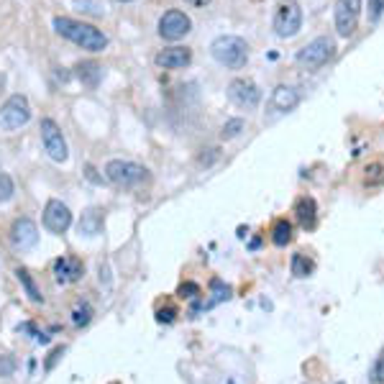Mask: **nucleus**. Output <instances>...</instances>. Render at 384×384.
<instances>
[{"label":"nucleus","mask_w":384,"mask_h":384,"mask_svg":"<svg viewBox=\"0 0 384 384\" xmlns=\"http://www.w3.org/2000/svg\"><path fill=\"white\" fill-rule=\"evenodd\" d=\"M54 31H57L59 36H64L67 42L77 44L80 49L103 51L108 46V36L103 34L101 28H95V26H90V24H82V21H75V18L57 16L54 18Z\"/></svg>","instance_id":"f257e3e1"},{"label":"nucleus","mask_w":384,"mask_h":384,"mask_svg":"<svg viewBox=\"0 0 384 384\" xmlns=\"http://www.w3.org/2000/svg\"><path fill=\"white\" fill-rule=\"evenodd\" d=\"M210 54L223 67L241 69L249 62V44L243 42L241 36H218L216 42L210 44Z\"/></svg>","instance_id":"f03ea898"},{"label":"nucleus","mask_w":384,"mask_h":384,"mask_svg":"<svg viewBox=\"0 0 384 384\" xmlns=\"http://www.w3.org/2000/svg\"><path fill=\"white\" fill-rule=\"evenodd\" d=\"M105 177L116 187H141L143 182H149V169L136 164V162H128V159H110L105 164Z\"/></svg>","instance_id":"7ed1b4c3"},{"label":"nucleus","mask_w":384,"mask_h":384,"mask_svg":"<svg viewBox=\"0 0 384 384\" xmlns=\"http://www.w3.org/2000/svg\"><path fill=\"white\" fill-rule=\"evenodd\" d=\"M335 54V42L331 36H317L310 44H305L297 51V64L302 69H320L323 64H328Z\"/></svg>","instance_id":"20e7f679"},{"label":"nucleus","mask_w":384,"mask_h":384,"mask_svg":"<svg viewBox=\"0 0 384 384\" xmlns=\"http://www.w3.org/2000/svg\"><path fill=\"white\" fill-rule=\"evenodd\" d=\"M302 28V8L297 0H279L274 10V34L279 39H293Z\"/></svg>","instance_id":"39448f33"},{"label":"nucleus","mask_w":384,"mask_h":384,"mask_svg":"<svg viewBox=\"0 0 384 384\" xmlns=\"http://www.w3.org/2000/svg\"><path fill=\"white\" fill-rule=\"evenodd\" d=\"M28 121H31V105L26 101V95H10L0 108V125L6 131H18Z\"/></svg>","instance_id":"423d86ee"},{"label":"nucleus","mask_w":384,"mask_h":384,"mask_svg":"<svg viewBox=\"0 0 384 384\" xmlns=\"http://www.w3.org/2000/svg\"><path fill=\"white\" fill-rule=\"evenodd\" d=\"M192 31V21L182 10H167L159 18V36L167 42H180Z\"/></svg>","instance_id":"0eeeda50"},{"label":"nucleus","mask_w":384,"mask_h":384,"mask_svg":"<svg viewBox=\"0 0 384 384\" xmlns=\"http://www.w3.org/2000/svg\"><path fill=\"white\" fill-rule=\"evenodd\" d=\"M359 16L361 0H335V31H338V36L349 39L359 26Z\"/></svg>","instance_id":"6e6552de"},{"label":"nucleus","mask_w":384,"mask_h":384,"mask_svg":"<svg viewBox=\"0 0 384 384\" xmlns=\"http://www.w3.org/2000/svg\"><path fill=\"white\" fill-rule=\"evenodd\" d=\"M42 141H44V149L49 151V157L54 159V162H67L69 149H67L64 136H62V128L57 125V121H51V118H44L42 121Z\"/></svg>","instance_id":"1a4fd4ad"},{"label":"nucleus","mask_w":384,"mask_h":384,"mask_svg":"<svg viewBox=\"0 0 384 384\" xmlns=\"http://www.w3.org/2000/svg\"><path fill=\"white\" fill-rule=\"evenodd\" d=\"M228 98L238 105V108H256L261 103V90L256 87V82H251V80H243V77H238V80H234V82L228 85Z\"/></svg>","instance_id":"9d476101"},{"label":"nucleus","mask_w":384,"mask_h":384,"mask_svg":"<svg viewBox=\"0 0 384 384\" xmlns=\"http://www.w3.org/2000/svg\"><path fill=\"white\" fill-rule=\"evenodd\" d=\"M44 226L51 234H64L69 226H72V213L62 200H49L46 208H44Z\"/></svg>","instance_id":"9b49d317"},{"label":"nucleus","mask_w":384,"mask_h":384,"mask_svg":"<svg viewBox=\"0 0 384 384\" xmlns=\"http://www.w3.org/2000/svg\"><path fill=\"white\" fill-rule=\"evenodd\" d=\"M10 241L16 243L18 249H31L39 241V228L31 218H18L13 228H10Z\"/></svg>","instance_id":"f8f14e48"},{"label":"nucleus","mask_w":384,"mask_h":384,"mask_svg":"<svg viewBox=\"0 0 384 384\" xmlns=\"http://www.w3.org/2000/svg\"><path fill=\"white\" fill-rule=\"evenodd\" d=\"M82 261L75 259V256H62V259L54 261V277H57L59 284H72L77 279H82Z\"/></svg>","instance_id":"ddd939ff"},{"label":"nucleus","mask_w":384,"mask_h":384,"mask_svg":"<svg viewBox=\"0 0 384 384\" xmlns=\"http://www.w3.org/2000/svg\"><path fill=\"white\" fill-rule=\"evenodd\" d=\"M272 108L279 110V113H290L300 105V92L293 85H277L274 92H272Z\"/></svg>","instance_id":"4468645a"},{"label":"nucleus","mask_w":384,"mask_h":384,"mask_svg":"<svg viewBox=\"0 0 384 384\" xmlns=\"http://www.w3.org/2000/svg\"><path fill=\"white\" fill-rule=\"evenodd\" d=\"M154 62L164 69H182L192 62V51L184 49V46H169V49L159 51Z\"/></svg>","instance_id":"2eb2a0df"},{"label":"nucleus","mask_w":384,"mask_h":384,"mask_svg":"<svg viewBox=\"0 0 384 384\" xmlns=\"http://www.w3.org/2000/svg\"><path fill=\"white\" fill-rule=\"evenodd\" d=\"M295 216H297V220H300V226L305 228V231H313L317 223V205L313 198H297V202H295Z\"/></svg>","instance_id":"dca6fc26"},{"label":"nucleus","mask_w":384,"mask_h":384,"mask_svg":"<svg viewBox=\"0 0 384 384\" xmlns=\"http://www.w3.org/2000/svg\"><path fill=\"white\" fill-rule=\"evenodd\" d=\"M80 234L82 236H98L103 231V210L90 208L87 213H82L80 218Z\"/></svg>","instance_id":"f3484780"},{"label":"nucleus","mask_w":384,"mask_h":384,"mask_svg":"<svg viewBox=\"0 0 384 384\" xmlns=\"http://www.w3.org/2000/svg\"><path fill=\"white\" fill-rule=\"evenodd\" d=\"M77 77H80V82L85 87H98L103 80V67L101 64H95V62H82V64H77Z\"/></svg>","instance_id":"a211bd4d"},{"label":"nucleus","mask_w":384,"mask_h":384,"mask_svg":"<svg viewBox=\"0 0 384 384\" xmlns=\"http://www.w3.org/2000/svg\"><path fill=\"white\" fill-rule=\"evenodd\" d=\"M290 241H293V223L287 218L274 220V226H272V243L274 246H287Z\"/></svg>","instance_id":"6ab92c4d"},{"label":"nucleus","mask_w":384,"mask_h":384,"mask_svg":"<svg viewBox=\"0 0 384 384\" xmlns=\"http://www.w3.org/2000/svg\"><path fill=\"white\" fill-rule=\"evenodd\" d=\"M210 290H213V297H210V300L202 305L205 310L216 308L218 302H223V300H228V297H231V287H228V284H223L220 279H213V282H210Z\"/></svg>","instance_id":"aec40b11"},{"label":"nucleus","mask_w":384,"mask_h":384,"mask_svg":"<svg viewBox=\"0 0 384 384\" xmlns=\"http://www.w3.org/2000/svg\"><path fill=\"white\" fill-rule=\"evenodd\" d=\"M16 274H18V282L24 284L26 295H28V297H31V300H34V302H42V300H44V295H42V290L36 287L34 279H31V274H28L26 269H18Z\"/></svg>","instance_id":"412c9836"},{"label":"nucleus","mask_w":384,"mask_h":384,"mask_svg":"<svg viewBox=\"0 0 384 384\" xmlns=\"http://www.w3.org/2000/svg\"><path fill=\"white\" fill-rule=\"evenodd\" d=\"M313 269H315L313 259H308L302 251L293 254V274L295 277H310V274H313Z\"/></svg>","instance_id":"4be33fe9"},{"label":"nucleus","mask_w":384,"mask_h":384,"mask_svg":"<svg viewBox=\"0 0 384 384\" xmlns=\"http://www.w3.org/2000/svg\"><path fill=\"white\" fill-rule=\"evenodd\" d=\"M243 128H246V123H243V118H231V121H226V125H223V131H220V136H223L226 141H231V139H236V136L241 134Z\"/></svg>","instance_id":"5701e85b"},{"label":"nucleus","mask_w":384,"mask_h":384,"mask_svg":"<svg viewBox=\"0 0 384 384\" xmlns=\"http://www.w3.org/2000/svg\"><path fill=\"white\" fill-rule=\"evenodd\" d=\"M369 382L384 384V349L379 351V356L374 359V367H372V372H369Z\"/></svg>","instance_id":"b1692460"},{"label":"nucleus","mask_w":384,"mask_h":384,"mask_svg":"<svg viewBox=\"0 0 384 384\" xmlns=\"http://www.w3.org/2000/svg\"><path fill=\"white\" fill-rule=\"evenodd\" d=\"M13 192H16V184L10 180L8 175H3L0 172V202H8L13 198Z\"/></svg>","instance_id":"393cba45"},{"label":"nucleus","mask_w":384,"mask_h":384,"mask_svg":"<svg viewBox=\"0 0 384 384\" xmlns=\"http://www.w3.org/2000/svg\"><path fill=\"white\" fill-rule=\"evenodd\" d=\"M364 182L367 184H384V164H369Z\"/></svg>","instance_id":"a878e982"},{"label":"nucleus","mask_w":384,"mask_h":384,"mask_svg":"<svg viewBox=\"0 0 384 384\" xmlns=\"http://www.w3.org/2000/svg\"><path fill=\"white\" fill-rule=\"evenodd\" d=\"M90 317H92V308H90V305H77L72 320H75L77 328H82V326H87V323H90Z\"/></svg>","instance_id":"bb28decb"},{"label":"nucleus","mask_w":384,"mask_h":384,"mask_svg":"<svg viewBox=\"0 0 384 384\" xmlns=\"http://www.w3.org/2000/svg\"><path fill=\"white\" fill-rule=\"evenodd\" d=\"M16 372V359L13 356H0V379H8Z\"/></svg>","instance_id":"cd10ccee"},{"label":"nucleus","mask_w":384,"mask_h":384,"mask_svg":"<svg viewBox=\"0 0 384 384\" xmlns=\"http://www.w3.org/2000/svg\"><path fill=\"white\" fill-rule=\"evenodd\" d=\"M177 295H180L182 300H195V297L200 295V287H198V284H195V282H184L182 287L177 290Z\"/></svg>","instance_id":"c85d7f7f"},{"label":"nucleus","mask_w":384,"mask_h":384,"mask_svg":"<svg viewBox=\"0 0 384 384\" xmlns=\"http://www.w3.org/2000/svg\"><path fill=\"white\" fill-rule=\"evenodd\" d=\"M384 13V0H369V21L376 24Z\"/></svg>","instance_id":"c756f323"},{"label":"nucleus","mask_w":384,"mask_h":384,"mask_svg":"<svg viewBox=\"0 0 384 384\" xmlns=\"http://www.w3.org/2000/svg\"><path fill=\"white\" fill-rule=\"evenodd\" d=\"M218 154H220L218 149H205L200 154V159H198V162H200V164H205V167H210V164H213V162L218 159Z\"/></svg>","instance_id":"7c9ffc66"},{"label":"nucleus","mask_w":384,"mask_h":384,"mask_svg":"<svg viewBox=\"0 0 384 384\" xmlns=\"http://www.w3.org/2000/svg\"><path fill=\"white\" fill-rule=\"evenodd\" d=\"M175 315H177L175 308H164V310H159V313H157V320H159V323H172V320H175Z\"/></svg>","instance_id":"2f4dec72"},{"label":"nucleus","mask_w":384,"mask_h":384,"mask_svg":"<svg viewBox=\"0 0 384 384\" xmlns=\"http://www.w3.org/2000/svg\"><path fill=\"white\" fill-rule=\"evenodd\" d=\"M64 354V349H54L51 351V356H49V361H46V369H54V364H57V359Z\"/></svg>","instance_id":"473e14b6"},{"label":"nucleus","mask_w":384,"mask_h":384,"mask_svg":"<svg viewBox=\"0 0 384 384\" xmlns=\"http://www.w3.org/2000/svg\"><path fill=\"white\" fill-rule=\"evenodd\" d=\"M184 3H190V6H195V8H205V6H210V0H184Z\"/></svg>","instance_id":"72a5a7b5"},{"label":"nucleus","mask_w":384,"mask_h":384,"mask_svg":"<svg viewBox=\"0 0 384 384\" xmlns=\"http://www.w3.org/2000/svg\"><path fill=\"white\" fill-rule=\"evenodd\" d=\"M87 177H90L92 182H98V175H95V169H92V167H87Z\"/></svg>","instance_id":"f704fd0d"},{"label":"nucleus","mask_w":384,"mask_h":384,"mask_svg":"<svg viewBox=\"0 0 384 384\" xmlns=\"http://www.w3.org/2000/svg\"><path fill=\"white\" fill-rule=\"evenodd\" d=\"M118 3H131V0H118Z\"/></svg>","instance_id":"c9c22d12"},{"label":"nucleus","mask_w":384,"mask_h":384,"mask_svg":"<svg viewBox=\"0 0 384 384\" xmlns=\"http://www.w3.org/2000/svg\"><path fill=\"white\" fill-rule=\"evenodd\" d=\"M338 384H343V382H338Z\"/></svg>","instance_id":"e433bc0d"}]
</instances>
